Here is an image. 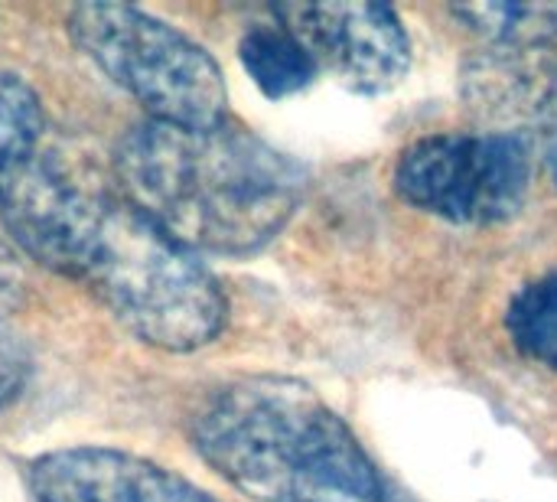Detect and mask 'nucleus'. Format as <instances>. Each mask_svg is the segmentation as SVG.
<instances>
[{
    "label": "nucleus",
    "mask_w": 557,
    "mask_h": 502,
    "mask_svg": "<svg viewBox=\"0 0 557 502\" xmlns=\"http://www.w3.org/2000/svg\"><path fill=\"white\" fill-rule=\"evenodd\" d=\"M72 42L127 95L150 121L183 127L225 124V78L215 59L170 23L121 3H78L69 10Z\"/></svg>",
    "instance_id": "obj_4"
},
{
    "label": "nucleus",
    "mask_w": 557,
    "mask_h": 502,
    "mask_svg": "<svg viewBox=\"0 0 557 502\" xmlns=\"http://www.w3.org/2000/svg\"><path fill=\"white\" fill-rule=\"evenodd\" d=\"M23 301V268L20 255L0 238V317Z\"/></svg>",
    "instance_id": "obj_13"
},
{
    "label": "nucleus",
    "mask_w": 557,
    "mask_h": 502,
    "mask_svg": "<svg viewBox=\"0 0 557 502\" xmlns=\"http://www.w3.org/2000/svg\"><path fill=\"white\" fill-rule=\"evenodd\" d=\"M10 242L65 274L137 340L193 353L228 320V301L196 252L173 242L117 186H101L55 154H33L0 189Z\"/></svg>",
    "instance_id": "obj_1"
},
{
    "label": "nucleus",
    "mask_w": 557,
    "mask_h": 502,
    "mask_svg": "<svg viewBox=\"0 0 557 502\" xmlns=\"http://www.w3.org/2000/svg\"><path fill=\"white\" fill-rule=\"evenodd\" d=\"M26 477L33 502H212L189 480L108 448L42 454Z\"/></svg>",
    "instance_id": "obj_7"
},
{
    "label": "nucleus",
    "mask_w": 557,
    "mask_h": 502,
    "mask_svg": "<svg viewBox=\"0 0 557 502\" xmlns=\"http://www.w3.org/2000/svg\"><path fill=\"white\" fill-rule=\"evenodd\" d=\"M26 379H29V353L7 327H0V408L20 395Z\"/></svg>",
    "instance_id": "obj_12"
},
{
    "label": "nucleus",
    "mask_w": 557,
    "mask_h": 502,
    "mask_svg": "<svg viewBox=\"0 0 557 502\" xmlns=\"http://www.w3.org/2000/svg\"><path fill=\"white\" fill-rule=\"evenodd\" d=\"M317 62L359 95L392 91L411 69V39L392 7L382 3H284L274 7Z\"/></svg>",
    "instance_id": "obj_6"
},
{
    "label": "nucleus",
    "mask_w": 557,
    "mask_h": 502,
    "mask_svg": "<svg viewBox=\"0 0 557 502\" xmlns=\"http://www.w3.org/2000/svg\"><path fill=\"white\" fill-rule=\"evenodd\" d=\"M454 16L503 46H539L557 39V3H476L454 7Z\"/></svg>",
    "instance_id": "obj_11"
},
{
    "label": "nucleus",
    "mask_w": 557,
    "mask_h": 502,
    "mask_svg": "<svg viewBox=\"0 0 557 502\" xmlns=\"http://www.w3.org/2000/svg\"><path fill=\"white\" fill-rule=\"evenodd\" d=\"M532 157L512 134H434L411 144L395 186L414 209L457 225H493L529 196Z\"/></svg>",
    "instance_id": "obj_5"
},
{
    "label": "nucleus",
    "mask_w": 557,
    "mask_h": 502,
    "mask_svg": "<svg viewBox=\"0 0 557 502\" xmlns=\"http://www.w3.org/2000/svg\"><path fill=\"white\" fill-rule=\"evenodd\" d=\"M42 134V105L36 91L10 72H0V189L36 154Z\"/></svg>",
    "instance_id": "obj_10"
},
{
    "label": "nucleus",
    "mask_w": 557,
    "mask_h": 502,
    "mask_svg": "<svg viewBox=\"0 0 557 502\" xmlns=\"http://www.w3.org/2000/svg\"><path fill=\"white\" fill-rule=\"evenodd\" d=\"M542 150H545V163L557 186V75L542 98Z\"/></svg>",
    "instance_id": "obj_14"
},
{
    "label": "nucleus",
    "mask_w": 557,
    "mask_h": 502,
    "mask_svg": "<svg viewBox=\"0 0 557 502\" xmlns=\"http://www.w3.org/2000/svg\"><path fill=\"white\" fill-rule=\"evenodd\" d=\"M242 65L251 82L268 98H287L304 91L317 78V62L304 49V42L284 23L251 26L238 46Z\"/></svg>",
    "instance_id": "obj_8"
},
{
    "label": "nucleus",
    "mask_w": 557,
    "mask_h": 502,
    "mask_svg": "<svg viewBox=\"0 0 557 502\" xmlns=\"http://www.w3.org/2000/svg\"><path fill=\"white\" fill-rule=\"evenodd\" d=\"M199 457L258 502H388L349 425L304 382L251 376L193 415Z\"/></svg>",
    "instance_id": "obj_3"
},
{
    "label": "nucleus",
    "mask_w": 557,
    "mask_h": 502,
    "mask_svg": "<svg viewBox=\"0 0 557 502\" xmlns=\"http://www.w3.org/2000/svg\"><path fill=\"white\" fill-rule=\"evenodd\" d=\"M506 330L525 359L557 372V274L525 284L512 297Z\"/></svg>",
    "instance_id": "obj_9"
},
{
    "label": "nucleus",
    "mask_w": 557,
    "mask_h": 502,
    "mask_svg": "<svg viewBox=\"0 0 557 502\" xmlns=\"http://www.w3.org/2000/svg\"><path fill=\"white\" fill-rule=\"evenodd\" d=\"M114 186L189 252L251 255L297 212L307 170L255 137L215 124H134L114 150Z\"/></svg>",
    "instance_id": "obj_2"
}]
</instances>
